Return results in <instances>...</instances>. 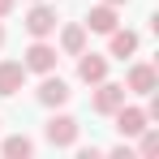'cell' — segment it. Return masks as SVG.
Returning <instances> with one entry per match:
<instances>
[{
    "label": "cell",
    "mask_w": 159,
    "mask_h": 159,
    "mask_svg": "<svg viewBox=\"0 0 159 159\" xmlns=\"http://www.w3.org/2000/svg\"><path fill=\"white\" fill-rule=\"evenodd\" d=\"M125 95H129V90H125V86H120V82H99V90H95V99H90V107H95V112H99V116H112V112H116V107L125 103Z\"/></svg>",
    "instance_id": "6da1fadb"
},
{
    "label": "cell",
    "mask_w": 159,
    "mask_h": 159,
    "mask_svg": "<svg viewBox=\"0 0 159 159\" xmlns=\"http://www.w3.org/2000/svg\"><path fill=\"white\" fill-rule=\"evenodd\" d=\"M56 60H60V56H56L52 43L34 39V43L26 48V60H22V65H26V73H52V69H56Z\"/></svg>",
    "instance_id": "7a4b0ae2"
},
{
    "label": "cell",
    "mask_w": 159,
    "mask_h": 159,
    "mask_svg": "<svg viewBox=\"0 0 159 159\" xmlns=\"http://www.w3.org/2000/svg\"><path fill=\"white\" fill-rule=\"evenodd\" d=\"M43 138H48L52 146H78V120H73V116H52V120L43 125Z\"/></svg>",
    "instance_id": "3957f363"
},
{
    "label": "cell",
    "mask_w": 159,
    "mask_h": 159,
    "mask_svg": "<svg viewBox=\"0 0 159 159\" xmlns=\"http://www.w3.org/2000/svg\"><path fill=\"white\" fill-rule=\"evenodd\" d=\"M112 116H116V129H120V138H138V133L146 129V120H151L142 107H125V103L116 107Z\"/></svg>",
    "instance_id": "277c9868"
},
{
    "label": "cell",
    "mask_w": 159,
    "mask_h": 159,
    "mask_svg": "<svg viewBox=\"0 0 159 159\" xmlns=\"http://www.w3.org/2000/svg\"><path fill=\"white\" fill-rule=\"evenodd\" d=\"M26 30L34 34V39H48V34L56 30V9L52 4H34V9L26 13Z\"/></svg>",
    "instance_id": "5b68a950"
},
{
    "label": "cell",
    "mask_w": 159,
    "mask_h": 159,
    "mask_svg": "<svg viewBox=\"0 0 159 159\" xmlns=\"http://www.w3.org/2000/svg\"><path fill=\"white\" fill-rule=\"evenodd\" d=\"M78 78L86 82V86H99V82L107 78V60L95 52H78Z\"/></svg>",
    "instance_id": "8992f818"
},
{
    "label": "cell",
    "mask_w": 159,
    "mask_h": 159,
    "mask_svg": "<svg viewBox=\"0 0 159 159\" xmlns=\"http://www.w3.org/2000/svg\"><path fill=\"white\" fill-rule=\"evenodd\" d=\"M125 90H133V95H155V90H159L155 69H151V65H133L129 78H125Z\"/></svg>",
    "instance_id": "52a82bcc"
},
{
    "label": "cell",
    "mask_w": 159,
    "mask_h": 159,
    "mask_svg": "<svg viewBox=\"0 0 159 159\" xmlns=\"http://www.w3.org/2000/svg\"><path fill=\"white\" fill-rule=\"evenodd\" d=\"M65 99H69V82L43 73V82H39V103H43V107H60Z\"/></svg>",
    "instance_id": "ba28073f"
},
{
    "label": "cell",
    "mask_w": 159,
    "mask_h": 159,
    "mask_svg": "<svg viewBox=\"0 0 159 159\" xmlns=\"http://www.w3.org/2000/svg\"><path fill=\"white\" fill-rule=\"evenodd\" d=\"M26 86V65L22 60H0V95H17Z\"/></svg>",
    "instance_id": "9c48e42d"
},
{
    "label": "cell",
    "mask_w": 159,
    "mask_h": 159,
    "mask_svg": "<svg viewBox=\"0 0 159 159\" xmlns=\"http://www.w3.org/2000/svg\"><path fill=\"white\" fill-rule=\"evenodd\" d=\"M82 26L95 30V34H112V30H116V4H99V9H90Z\"/></svg>",
    "instance_id": "30bf717a"
},
{
    "label": "cell",
    "mask_w": 159,
    "mask_h": 159,
    "mask_svg": "<svg viewBox=\"0 0 159 159\" xmlns=\"http://www.w3.org/2000/svg\"><path fill=\"white\" fill-rule=\"evenodd\" d=\"M107 39H112V43H107V52L116 56V60H125V56L138 52V34H133V30H112Z\"/></svg>",
    "instance_id": "8fae6325"
},
{
    "label": "cell",
    "mask_w": 159,
    "mask_h": 159,
    "mask_svg": "<svg viewBox=\"0 0 159 159\" xmlns=\"http://www.w3.org/2000/svg\"><path fill=\"white\" fill-rule=\"evenodd\" d=\"M60 52H69V56L86 52V26H65L60 30Z\"/></svg>",
    "instance_id": "7c38bea8"
},
{
    "label": "cell",
    "mask_w": 159,
    "mask_h": 159,
    "mask_svg": "<svg viewBox=\"0 0 159 159\" xmlns=\"http://www.w3.org/2000/svg\"><path fill=\"white\" fill-rule=\"evenodd\" d=\"M30 151H34V142L22 138V133H17V138H4V155H9V159H26Z\"/></svg>",
    "instance_id": "4fadbf2b"
},
{
    "label": "cell",
    "mask_w": 159,
    "mask_h": 159,
    "mask_svg": "<svg viewBox=\"0 0 159 159\" xmlns=\"http://www.w3.org/2000/svg\"><path fill=\"white\" fill-rule=\"evenodd\" d=\"M138 138H142V142H138V151H142V155H155V151H159V133H155V129H142Z\"/></svg>",
    "instance_id": "5bb4252c"
},
{
    "label": "cell",
    "mask_w": 159,
    "mask_h": 159,
    "mask_svg": "<svg viewBox=\"0 0 159 159\" xmlns=\"http://www.w3.org/2000/svg\"><path fill=\"white\" fill-rule=\"evenodd\" d=\"M13 4H17V0H0V17H9V13H13Z\"/></svg>",
    "instance_id": "9a60e30c"
},
{
    "label": "cell",
    "mask_w": 159,
    "mask_h": 159,
    "mask_svg": "<svg viewBox=\"0 0 159 159\" xmlns=\"http://www.w3.org/2000/svg\"><path fill=\"white\" fill-rule=\"evenodd\" d=\"M103 4H129V0H103Z\"/></svg>",
    "instance_id": "2e32d148"
},
{
    "label": "cell",
    "mask_w": 159,
    "mask_h": 159,
    "mask_svg": "<svg viewBox=\"0 0 159 159\" xmlns=\"http://www.w3.org/2000/svg\"><path fill=\"white\" fill-rule=\"evenodd\" d=\"M0 43H4V26H0Z\"/></svg>",
    "instance_id": "e0dca14e"
}]
</instances>
